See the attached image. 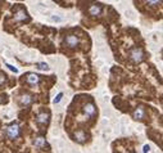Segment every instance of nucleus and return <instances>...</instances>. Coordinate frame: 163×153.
<instances>
[{
  "mask_svg": "<svg viewBox=\"0 0 163 153\" xmlns=\"http://www.w3.org/2000/svg\"><path fill=\"white\" fill-rule=\"evenodd\" d=\"M130 58L135 63H140V62L144 61V52L140 48H134L130 52Z\"/></svg>",
  "mask_w": 163,
  "mask_h": 153,
  "instance_id": "obj_1",
  "label": "nucleus"
},
{
  "mask_svg": "<svg viewBox=\"0 0 163 153\" xmlns=\"http://www.w3.org/2000/svg\"><path fill=\"white\" fill-rule=\"evenodd\" d=\"M7 136L9 139H17L19 136V126L18 124H12L7 127Z\"/></svg>",
  "mask_w": 163,
  "mask_h": 153,
  "instance_id": "obj_2",
  "label": "nucleus"
},
{
  "mask_svg": "<svg viewBox=\"0 0 163 153\" xmlns=\"http://www.w3.org/2000/svg\"><path fill=\"white\" fill-rule=\"evenodd\" d=\"M65 44L69 48H76L77 45L80 44V39L76 36V35H68L67 37H65Z\"/></svg>",
  "mask_w": 163,
  "mask_h": 153,
  "instance_id": "obj_3",
  "label": "nucleus"
},
{
  "mask_svg": "<svg viewBox=\"0 0 163 153\" xmlns=\"http://www.w3.org/2000/svg\"><path fill=\"white\" fill-rule=\"evenodd\" d=\"M49 113H46V112H41V113H39L37 115V119H36V122L39 125H41V126H45V125H48L49 124Z\"/></svg>",
  "mask_w": 163,
  "mask_h": 153,
  "instance_id": "obj_4",
  "label": "nucleus"
},
{
  "mask_svg": "<svg viewBox=\"0 0 163 153\" xmlns=\"http://www.w3.org/2000/svg\"><path fill=\"white\" fill-rule=\"evenodd\" d=\"M145 109L141 107V105H139V107H136L135 108V111H134V119L135 120H144L145 119Z\"/></svg>",
  "mask_w": 163,
  "mask_h": 153,
  "instance_id": "obj_5",
  "label": "nucleus"
},
{
  "mask_svg": "<svg viewBox=\"0 0 163 153\" xmlns=\"http://www.w3.org/2000/svg\"><path fill=\"white\" fill-rule=\"evenodd\" d=\"M26 80L31 86H36L39 84V81H40V76L36 75V73H28Z\"/></svg>",
  "mask_w": 163,
  "mask_h": 153,
  "instance_id": "obj_6",
  "label": "nucleus"
},
{
  "mask_svg": "<svg viewBox=\"0 0 163 153\" xmlns=\"http://www.w3.org/2000/svg\"><path fill=\"white\" fill-rule=\"evenodd\" d=\"M103 8L100 4H92V5H90V8H89V14L90 15H99L100 13H102Z\"/></svg>",
  "mask_w": 163,
  "mask_h": 153,
  "instance_id": "obj_7",
  "label": "nucleus"
},
{
  "mask_svg": "<svg viewBox=\"0 0 163 153\" xmlns=\"http://www.w3.org/2000/svg\"><path fill=\"white\" fill-rule=\"evenodd\" d=\"M84 112H85V115H86V116L92 117V116L95 115V112H96V108H95V105L92 104V103H87L84 107Z\"/></svg>",
  "mask_w": 163,
  "mask_h": 153,
  "instance_id": "obj_8",
  "label": "nucleus"
},
{
  "mask_svg": "<svg viewBox=\"0 0 163 153\" xmlns=\"http://www.w3.org/2000/svg\"><path fill=\"white\" fill-rule=\"evenodd\" d=\"M33 98L30 95V94H25V95H22L21 98H19V103H21V105H25V107H27V105H30L31 103H32Z\"/></svg>",
  "mask_w": 163,
  "mask_h": 153,
  "instance_id": "obj_9",
  "label": "nucleus"
},
{
  "mask_svg": "<svg viewBox=\"0 0 163 153\" xmlns=\"http://www.w3.org/2000/svg\"><path fill=\"white\" fill-rule=\"evenodd\" d=\"M33 146L39 148V149H42V148L46 147V140L45 138H42V136H37V138H35L33 140Z\"/></svg>",
  "mask_w": 163,
  "mask_h": 153,
  "instance_id": "obj_10",
  "label": "nucleus"
},
{
  "mask_svg": "<svg viewBox=\"0 0 163 153\" xmlns=\"http://www.w3.org/2000/svg\"><path fill=\"white\" fill-rule=\"evenodd\" d=\"M14 19H15V21H25V19H27V13H26V10L19 9L17 13L14 14Z\"/></svg>",
  "mask_w": 163,
  "mask_h": 153,
  "instance_id": "obj_11",
  "label": "nucleus"
},
{
  "mask_svg": "<svg viewBox=\"0 0 163 153\" xmlns=\"http://www.w3.org/2000/svg\"><path fill=\"white\" fill-rule=\"evenodd\" d=\"M75 140L77 143H85V140H86V135H85V133L82 130H80V131H77L76 134H75Z\"/></svg>",
  "mask_w": 163,
  "mask_h": 153,
  "instance_id": "obj_12",
  "label": "nucleus"
},
{
  "mask_svg": "<svg viewBox=\"0 0 163 153\" xmlns=\"http://www.w3.org/2000/svg\"><path fill=\"white\" fill-rule=\"evenodd\" d=\"M36 66H37L39 70H41V71H48V70H49V66L46 63H37Z\"/></svg>",
  "mask_w": 163,
  "mask_h": 153,
  "instance_id": "obj_13",
  "label": "nucleus"
},
{
  "mask_svg": "<svg viewBox=\"0 0 163 153\" xmlns=\"http://www.w3.org/2000/svg\"><path fill=\"white\" fill-rule=\"evenodd\" d=\"M146 3L150 4V5H161L162 0H146Z\"/></svg>",
  "mask_w": 163,
  "mask_h": 153,
  "instance_id": "obj_14",
  "label": "nucleus"
},
{
  "mask_svg": "<svg viewBox=\"0 0 163 153\" xmlns=\"http://www.w3.org/2000/svg\"><path fill=\"white\" fill-rule=\"evenodd\" d=\"M62 97H63V94H62V93H59V94H58V95H57V98H55V99H54V103H59V102H60V99H62Z\"/></svg>",
  "mask_w": 163,
  "mask_h": 153,
  "instance_id": "obj_15",
  "label": "nucleus"
},
{
  "mask_svg": "<svg viewBox=\"0 0 163 153\" xmlns=\"http://www.w3.org/2000/svg\"><path fill=\"white\" fill-rule=\"evenodd\" d=\"M7 67H8V68H9V70H10V71H13L14 73H17V72H18V70H17V68H15V67H13V66H12V64H8V63H7Z\"/></svg>",
  "mask_w": 163,
  "mask_h": 153,
  "instance_id": "obj_16",
  "label": "nucleus"
},
{
  "mask_svg": "<svg viewBox=\"0 0 163 153\" xmlns=\"http://www.w3.org/2000/svg\"><path fill=\"white\" fill-rule=\"evenodd\" d=\"M5 75H4V73H0V84H3L4 81H5Z\"/></svg>",
  "mask_w": 163,
  "mask_h": 153,
  "instance_id": "obj_17",
  "label": "nucleus"
},
{
  "mask_svg": "<svg viewBox=\"0 0 163 153\" xmlns=\"http://www.w3.org/2000/svg\"><path fill=\"white\" fill-rule=\"evenodd\" d=\"M143 151H144V152H149V151H150V147H149V146H145Z\"/></svg>",
  "mask_w": 163,
  "mask_h": 153,
  "instance_id": "obj_18",
  "label": "nucleus"
}]
</instances>
